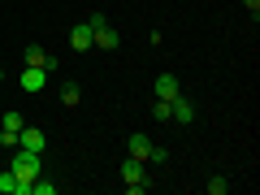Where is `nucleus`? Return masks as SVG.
<instances>
[{
    "instance_id": "11",
    "label": "nucleus",
    "mask_w": 260,
    "mask_h": 195,
    "mask_svg": "<svg viewBox=\"0 0 260 195\" xmlns=\"http://www.w3.org/2000/svg\"><path fill=\"white\" fill-rule=\"evenodd\" d=\"M126 148H130V160H143V165H148V152H152V139H148V135H130Z\"/></svg>"
},
{
    "instance_id": "15",
    "label": "nucleus",
    "mask_w": 260,
    "mask_h": 195,
    "mask_svg": "<svg viewBox=\"0 0 260 195\" xmlns=\"http://www.w3.org/2000/svg\"><path fill=\"white\" fill-rule=\"evenodd\" d=\"M61 100L65 104H78V100H83V87H78V83H65L61 87Z\"/></svg>"
},
{
    "instance_id": "5",
    "label": "nucleus",
    "mask_w": 260,
    "mask_h": 195,
    "mask_svg": "<svg viewBox=\"0 0 260 195\" xmlns=\"http://www.w3.org/2000/svg\"><path fill=\"white\" fill-rule=\"evenodd\" d=\"M22 126H26L22 113H5V121H0V148H18V130Z\"/></svg>"
},
{
    "instance_id": "9",
    "label": "nucleus",
    "mask_w": 260,
    "mask_h": 195,
    "mask_svg": "<svg viewBox=\"0 0 260 195\" xmlns=\"http://www.w3.org/2000/svg\"><path fill=\"white\" fill-rule=\"evenodd\" d=\"M18 148L44 152V130H39V126H22V130H18Z\"/></svg>"
},
{
    "instance_id": "18",
    "label": "nucleus",
    "mask_w": 260,
    "mask_h": 195,
    "mask_svg": "<svg viewBox=\"0 0 260 195\" xmlns=\"http://www.w3.org/2000/svg\"><path fill=\"white\" fill-rule=\"evenodd\" d=\"M243 9L251 13V22H256V18H260V0H243Z\"/></svg>"
},
{
    "instance_id": "19",
    "label": "nucleus",
    "mask_w": 260,
    "mask_h": 195,
    "mask_svg": "<svg viewBox=\"0 0 260 195\" xmlns=\"http://www.w3.org/2000/svg\"><path fill=\"white\" fill-rule=\"evenodd\" d=\"M0 91H5V74H0Z\"/></svg>"
},
{
    "instance_id": "8",
    "label": "nucleus",
    "mask_w": 260,
    "mask_h": 195,
    "mask_svg": "<svg viewBox=\"0 0 260 195\" xmlns=\"http://www.w3.org/2000/svg\"><path fill=\"white\" fill-rule=\"evenodd\" d=\"M169 117H174V121H182V126H191V121L200 117V113H195V104L186 100V95H174V100H169Z\"/></svg>"
},
{
    "instance_id": "16",
    "label": "nucleus",
    "mask_w": 260,
    "mask_h": 195,
    "mask_svg": "<svg viewBox=\"0 0 260 195\" xmlns=\"http://www.w3.org/2000/svg\"><path fill=\"white\" fill-rule=\"evenodd\" d=\"M152 117H156V121H169V100H152Z\"/></svg>"
},
{
    "instance_id": "13",
    "label": "nucleus",
    "mask_w": 260,
    "mask_h": 195,
    "mask_svg": "<svg viewBox=\"0 0 260 195\" xmlns=\"http://www.w3.org/2000/svg\"><path fill=\"white\" fill-rule=\"evenodd\" d=\"M204 191H208V195H225V191H230V178L213 174V178H208V182H204Z\"/></svg>"
},
{
    "instance_id": "7",
    "label": "nucleus",
    "mask_w": 260,
    "mask_h": 195,
    "mask_svg": "<svg viewBox=\"0 0 260 195\" xmlns=\"http://www.w3.org/2000/svg\"><path fill=\"white\" fill-rule=\"evenodd\" d=\"M22 61H26V65H39V70H48V74H56V56L48 52V48H39V44H30L26 52H22Z\"/></svg>"
},
{
    "instance_id": "6",
    "label": "nucleus",
    "mask_w": 260,
    "mask_h": 195,
    "mask_svg": "<svg viewBox=\"0 0 260 195\" xmlns=\"http://www.w3.org/2000/svg\"><path fill=\"white\" fill-rule=\"evenodd\" d=\"M70 48H74V52H91V48H95L91 44V22H87V18L70 26Z\"/></svg>"
},
{
    "instance_id": "10",
    "label": "nucleus",
    "mask_w": 260,
    "mask_h": 195,
    "mask_svg": "<svg viewBox=\"0 0 260 195\" xmlns=\"http://www.w3.org/2000/svg\"><path fill=\"white\" fill-rule=\"evenodd\" d=\"M0 195H30V182H22L13 169H5L0 174Z\"/></svg>"
},
{
    "instance_id": "3",
    "label": "nucleus",
    "mask_w": 260,
    "mask_h": 195,
    "mask_svg": "<svg viewBox=\"0 0 260 195\" xmlns=\"http://www.w3.org/2000/svg\"><path fill=\"white\" fill-rule=\"evenodd\" d=\"M87 22H91V44H95V48H109V52H113V48L121 44V35L109 26V18H104L100 9H95V13H87Z\"/></svg>"
},
{
    "instance_id": "1",
    "label": "nucleus",
    "mask_w": 260,
    "mask_h": 195,
    "mask_svg": "<svg viewBox=\"0 0 260 195\" xmlns=\"http://www.w3.org/2000/svg\"><path fill=\"white\" fill-rule=\"evenodd\" d=\"M9 169L22 178V182H35L39 174H44V152H26V148H13L9 156Z\"/></svg>"
},
{
    "instance_id": "17",
    "label": "nucleus",
    "mask_w": 260,
    "mask_h": 195,
    "mask_svg": "<svg viewBox=\"0 0 260 195\" xmlns=\"http://www.w3.org/2000/svg\"><path fill=\"white\" fill-rule=\"evenodd\" d=\"M148 160H156V165H165V160H169V152H165V148H156V143H152V152H148Z\"/></svg>"
},
{
    "instance_id": "2",
    "label": "nucleus",
    "mask_w": 260,
    "mask_h": 195,
    "mask_svg": "<svg viewBox=\"0 0 260 195\" xmlns=\"http://www.w3.org/2000/svg\"><path fill=\"white\" fill-rule=\"evenodd\" d=\"M121 182H126V191L130 195H143L152 186V178H148V165H143V160H121Z\"/></svg>"
},
{
    "instance_id": "12",
    "label": "nucleus",
    "mask_w": 260,
    "mask_h": 195,
    "mask_svg": "<svg viewBox=\"0 0 260 195\" xmlns=\"http://www.w3.org/2000/svg\"><path fill=\"white\" fill-rule=\"evenodd\" d=\"M174 95H182V83L174 74H160L156 78V100H174Z\"/></svg>"
},
{
    "instance_id": "14",
    "label": "nucleus",
    "mask_w": 260,
    "mask_h": 195,
    "mask_svg": "<svg viewBox=\"0 0 260 195\" xmlns=\"http://www.w3.org/2000/svg\"><path fill=\"white\" fill-rule=\"evenodd\" d=\"M30 195H56V182H48V178L39 174L35 182H30Z\"/></svg>"
},
{
    "instance_id": "4",
    "label": "nucleus",
    "mask_w": 260,
    "mask_h": 195,
    "mask_svg": "<svg viewBox=\"0 0 260 195\" xmlns=\"http://www.w3.org/2000/svg\"><path fill=\"white\" fill-rule=\"evenodd\" d=\"M18 83H22V91H26V95H39V91H44V83H48V70H39V65H26V70L18 74Z\"/></svg>"
}]
</instances>
